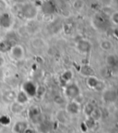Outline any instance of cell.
<instances>
[{
	"label": "cell",
	"instance_id": "cell-6",
	"mask_svg": "<svg viewBox=\"0 0 118 133\" xmlns=\"http://www.w3.org/2000/svg\"><path fill=\"white\" fill-rule=\"evenodd\" d=\"M13 24L12 16L7 12L0 13V27L3 29H9Z\"/></svg>",
	"mask_w": 118,
	"mask_h": 133
},
{
	"label": "cell",
	"instance_id": "cell-11",
	"mask_svg": "<svg viewBox=\"0 0 118 133\" xmlns=\"http://www.w3.org/2000/svg\"><path fill=\"white\" fill-rule=\"evenodd\" d=\"M30 101V98L29 96L25 93L24 91L20 89L18 93H16V99H15V102H17L18 103H20V104L22 105H25L27 102Z\"/></svg>",
	"mask_w": 118,
	"mask_h": 133
},
{
	"label": "cell",
	"instance_id": "cell-26",
	"mask_svg": "<svg viewBox=\"0 0 118 133\" xmlns=\"http://www.w3.org/2000/svg\"><path fill=\"white\" fill-rule=\"evenodd\" d=\"M5 97H6V99H7V101H12V102H14L16 99V93L9 91L7 93V95H5Z\"/></svg>",
	"mask_w": 118,
	"mask_h": 133
},
{
	"label": "cell",
	"instance_id": "cell-32",
	"mask_svg": "<svg viewBox=\"0 0 118 133\" xmlns=\"http://www.w3.org/2000/svg\"><path fill=\"white\" fill-rule=\"evenodd\" d=\"M0 128H1V126H0Z\"/></svg>",
	"mask_w": 118,
	"mask_h": 133
},
{
	"label": "cell",
	"instance_id": "cell-33",
	"mask_svg": "<svg viewBox=\"0 0 118 133\" xmlns=\"http://www.w3.org/2000/svg\"><path fill=\"white\" fill-rule=\"evenodd\" d=\"M87 133H88V132H87Z\"/></svg>",
	"mask_w": 118,
	"mask_h": 133
},
{
	"label": "cell",
	"instance_id": "cell-12",
	"mask_svg": "<svg viewBox=\"0 0 118 133\" xmlns=\"http://www.w3.org/2000/svg\"><path fill=\"white\" fill-rule=\"evenodd\" d=\"M100 82H101V81H100L95 76H89V77L86 78V85H87L88 88L90 89H96L97 88H98Z\"/></svg>",
	"mask_w": 118,
	"mask_h": 133
},
{
	"label": "cell",
	"instance_id": "cell-15",
	"mask_svg": "<svg viewBox=\"0 0 118 133\" xmlns=\"http://www.w3.org/2000/svg\"><path fill=\"white\" fill-rule=\"evenodd\" d=\"M42 9L44 14H53L54 11H55V6H54V4L51 1L46 0L45 2L43 4Z\"/></svg>",
	"mask_w": 118,
	"mask_h": 133
},
{
	"label": "cell",
	"instance_id": "cell-10",
	"mask_svg": "<svg viewBox=\"0 0 118 133\" xmlns=\"http://www.w3.org/2000/svg\"><path fill=\"white\" fill-rule=\"evenodd\" d=\"M41 114H42V112H41L39 107L37 106H31L28 111L29 118L32 121H37L41 116Z\"/></svg>",
	"mask_w": 118,
	"mask_h": 133
},
{
	"label": "cell",
	"instance_id": "cell-21",
	"mask_svg": "<svg viewBox=\"0 0 118 133\" xmlns=\"http://www.w3.org/2000/svg\"><path fill=\"white\" fill-rule=\"evenodd\" d=\"M103 98L104 99L105 102H114V101H115V99H116L115 94H114V91L111 92V90L105 91L104 94H103Z\"/></svg>",
	"mask_w": 118,
	"mask_h": 133
},
{
	"label": "cell",
	"instance_id": "cell-2",
	"mask_svg": "<svg viewBox=\"0 0 118 133\" xmlns=\"http://www.w3.org/2000/svg\"><path fill=\"white\" fill-rule=\"evenodd\" d=\"M38 10L37 8L35 7L33 4L28 3L25 4L21 9V15L23 16V18L29 21H32L37 17Z\"/></svg>",
	"mask_w": 118,
	"mask_h": 133
},
{
	"label": "cell",
	"instance_id": "cell-27",
	"mask_svg": "<svg viewBox=\"0 0 118 133\" xmlns=\"http://www.w3.org/2000/svg\"><path fill=\"white\" fill-rule=\"evenodd\" d=\"M45 93V89L44 87H37V92H36V96H39V97H42L44 94Z\"/></svg>",
	"mask_w": 118,
	"mask_h": 133
},
{
	"label": "cell",
	"instance_id": "cell-22",
	"mask_svg": "<svg viewBox=\"0 0 118 133\" xmlns=\"http://www.w3.org/2000/svg\"><path fill=\"white\" fill-rule=\"evenodd\" d=\"M100 47L104 51H109L113 48V44L110 40H103L101 43H100Z\"/></svg>",
	"mask_w": 118,
	"mask_h": 133
},
{
	"label": "cell",
	"instance_id": "cell-16",
	"mask_svg": "<svg viewBox=\"0 0 118 133\" xmlns=\"http://www.w3.org/2000/svg\"><path fill=\"white\" fill-rule=\"evenodd\" d=\"M79 73H80V75L85 76V77H89V76H93V70H92V68L90 65H87V64L82 65V66L80 67Z\"/></svg>",
	"mask_w": 118,
	"mask_h": 133
},
{
	"label": "cell",
	"instance_id": "cell-29",
	"mask_svg": "<svg viewBox=\"0 0 118 133\" xmlns=\"http://www.w3.org/2000/svg\"><path fill=\"white\" fill-rule=\"evenodd\" d=\"M80 130L82 131L83 133H87L88 132V129H87V128H86V126H85V124H84V122L80 125Z\"/></svg>",
	"mask_w": 118,
	"mask_h": 133
},
{
	"label": "cell",
	"instance_id": "cell-18",
	"mask_svg": "<svg viewBox=\"0 0 118 133\" xmlns=\"http://www.w3.org/2000/svg\"><path fill=\"white\" fill-rule=\"evenodd\" d=\"M95 109V105L93 104V103H91V102H87L85 105L83 106V113L86 115V116H90V115L92 114V112H93V110Z\"/></svg>",
	"mask_w": 118,
	"mask_h": 133
},
{
	"label": "cell",
	"instance_id": "cell-20",
	"mask_svg": "<svg viewBox=\"0 0 118 133\" xmlns=\"http://www.w3.org/2000/svg\"><path fill=\"white\" fill-rule=\"evenodd\" d=\"M84 124H85L87 129L89 130V129H93L94 128L96 127L97 122L91 117V116H88V117L86 118L85 121H84Z\"/></svg>",
	"mask_w": 118,
	"mask_h": 133
},
{
	"label": "cell",
	"instance_id": "cell-17",
	"mask_svg": "<svg viewBox=\"0 0 118 133\" xmlns=\"http://www.w3.org/2000/svg\"><path fill=\"white\" fill-rule=\"evenodd\" d=\"M106 63H107L108 66L114 68L118 65V57L114 55V54H110L106 58Z\"/></svg>",
	"mask_w": 118,
	"mask_h": 133
},
{
	"label": "cell",
	"instance_id": "cell-1",
	"mask_svg": "<svg viewBox=\"0 0 118 133\" xmlns=\"http://www.w3.org/2000/svg\"><path fill=\"white\" fill-rule=\"evenodd\" d=\"M65 95L70 101H74L75 99H77L79 95H81L80 89H79V85L76 84L75 82H70L66 84V87H65Z\"/></svg>",
	"mask_w": 118,
	"mask_h": 133
},
{
	"label": "cell",
	"instance_id": "cell-28",
	"mask_svg": "<svg viewBox=\"0 0 118 133\" xmlns=\"http://www.w3.org/2000/svg\"><path fill=\"white\" fill-rule=\"evenodd\" d=\"M6 9V3L3 0H0V13H3Z\"/></svg>",
	"mask_w": 118,
	"mask_h": 133
},
{
	"label": "cell",
	"instance_id": "cell-13",
	"mask_svg": "<svg viewBox=\"0 0 118 133\" xmlns=\"http://www.w3.org/2000/svg\"><path fill=\"white\" fill-rule=\"evenodd\" d=\"M12 46L13 45H12L10 40H0V52L1 53H9V51L10 50Z\"/></svg>",
	"mask_w": 118,
	"mask_h": 133
},
{
	"label": "cell",
	"instance_id": "cell-31",
	"mask_svg": "<svg viewBox=\"0 0 118 133\" xmlns=\"http://www.w3.org/2000/svg\"><path fill=\"white\" fill-rule=\"evenodd\" d=\"M114 94H115V97H116V99H118V87H117V88H116L115 91H114Z\"/></svg>",
	"mask_w": 118,
	"mask_h": 133
},
{
	"label": "cell",
	"instance_id": "cell-30",
	"mask_svg": "<svg viewBox=\"0 0 118 133\" xmlns=\"http://www.w3.org/2000/svg\"><path fill=\"white\" fill-rule=\"evenodd\" d=\"M24 133H35V130L33 129H31V128H30V127H29L28 129L25 130Z\"/></svg>",
	"mask_w": 118,
	"mask_h": 133
},
{
	"label": "cell",
	"instance_id": "cell-14",
	"mask_svg": "<svg viewBox=\"0 0 118 133\" xmlns=\"http://www.w3.org/2000/svg\"><path fill=\"white\" fill-rule=\"evenodd\" d=\"M10 112L14 115H20L21 114L22 112L24 111V105L22 104H20V103H18L17 102H12L10 105Z\"/></svg>",
	"mask_w": 118,
	"mask_h": 133
},
{
	"label": "cell",
	"instance_id": "cell-8",
	"mask_svg": "<svg viewBox=\"0 0 118 133\" xmlns=\"http://www.w3.org/2000/svg\"><path fill=\"white\" fill-rule=\"evenodd\" d=\"M81 111V107L79 103H77L75 101H70L68 102L66 107V112L69 115H79Z\"/></svg>",
	"mask_w": 118,
	"mask_h": 133
},
{
	"label": "cell",
	"instance_id": "cell-4",
	"mask_svg": "<svg viewBox=\"0 0 118 133\" xmlns=\"http://www.w3.org/2000/svg\"><path fill=\"white\" fill-rule=\"evenodd\" d=\"M76 48L79 53L88 54L91 50V43L87 39H80L76 43Z\"/></svg>",
	"mask_w": 118,
	"mask_h": 133
},
{
	"label": "cell",
	"instance_id": "cell-19",
	"mask_svg": "<svg viewBox=\"0 0 118 133\" xmlns=\"http://www.w3.org/2000/svg\"><path fill=\"white\" fill-rule=\"evenodd\" d=\"M61 78H62V80H63L64 82L66 83V84H68V83H70V82H71V80L73 79V73H72V71H71V70H66V71L62 74Z\"/></svg>",
	"mask_w": 118,
	"mask_h": 133
},
{
	"label": "cell",
	"instance_id": "cell-23",
	"mask_svg": "<svg viewBox=\"0 0 118 133\" xmlns=\"http://www.w3.org/2000/svg\"><path fill=\"white\" fill-rule=\"evenodd\" d=\"M90 116H91L96 122H99V121L102 119V117H103V114H102V111L100 109L95 107V109L93 110V112H92V114L90 115Z\"/></svg>",
	"mask_w": 118,
	"mask_h": 133
},
{
	"label": "cell",
	"instance_id": "cell-5",
	"mask_svg": "<svg viewBox=\"0 0 118 133\" xmlns=\"http://www.w3.org/2000/svg\"><path fill=\"white\" fill-rule=\"evenodd\" d=\"M37 87L32 81H26L24 84L22 85V90L29 96V98H32L36 96L37 92Z\"/></svg>",
	"mask_w": 118,
	"mask_h": 133
},
{
	"label": "cell",
	"instance_id": "cell-9",
	"mask_svg": "<svg viewBox=\"0 0 118 133\" xmlns=\"http://www.w3.org/2000/svg\"><path fill=\"white\" fill-rule=\"evenodd\" d=\"M29 128V123L25 120H19L14 123L12 127V131L14 133H24Z\"/></svg>",
	"mask_w": 118,
	"mask_h": 133
},
{
	"label": "cell",
	"instance_id": "cell-24",
	"mask_svg": "<svg viewBox=\"0 0 118 133\" xmlns=\"http://www.w3.org/2000/svg\"><path fill=\"white\" fill-rule=\"evenodd\" d=\"M11 123V119L9 115H1L0 116V126H9Z\"/></svg>",
	"mask_w": 118,
	"mask_h": 133
},
{
	"label": "cell",
	"instance_id": "cell-3",
	"mask_svg": "<svg viewBox=\"0 0 118 133\" xmlns=\"http://www.w3.org/2000/svg\"><path fill=\"white\" fill-rule=\"evenodd\" d=\"M9 57L14 61H22L25 57V49L20 44H15L11 47L10 50L9 51Z\"/></svg>",
	"mask_w": 118,
	"mask_h": 133
},
{
	"label": "cell",
	"instance_id": "cell-7",
	"mask_svg": "<svg viewBox=\"0 0 118 133\" xmlns=\"http://www.w3.org/2000/svg\"><path fill=\"white\" fill-rule=\"evenodd\" d=\"M93 22H94L95 27H96L98 30H102V31L106 30V29L108 28V26H109V22H108V21H106L105 16L101 15V14L95 16Z\"/></svg>",
	"mask_w": 118,
	"mask_h": 133
},
{
	"label": "cell",
	"instance_id": "cell-25",
	"mask_svg": "<svg viewBox=\"0 0 118 133\" xmlns=\"http://www.w3.org/2000/svg\"><path fill=\"white\" fill-rule=\"evenodd\" d=\"M110 21L113 23L118 25V11H114V13H112L110 16Z\"/></svg>",
	"mask_w": 118,
	"mask_h": 133
}]
</instances>
